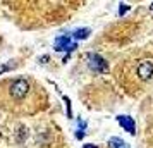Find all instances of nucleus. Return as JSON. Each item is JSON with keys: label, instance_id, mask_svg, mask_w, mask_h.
<instances>
[{"label": "nucleus", "instance_id": "obj_8", "mask_svg": "<svg viewBox=\"0 0 153 148\" xmlns=\"http://www.w3.org/2000/svg\"><path fill=\"white\" fill-rule=\"evenodd\" d=\"M16 60H10V62H7V64H2L0 65V74H4V72H7V71H10V69H14L16 65Z\"/></svg>", "mask_w": 153, "mask_h": 148}, {"label": "nucleus", "instance_id": "obj_3", "mask_svg": "<svg viewBox=\"0 0 153 148\" xmlns=\"http://www.w3.org/2000/svg\"><path fill=\"white\" fill-rule=\"evenodd\" d=\"M88 65L95 72H107V69H108L107 60L103 57H100L98 54H88Z\"/></svg>", "mask_w": 153, "mask_h": 148}, {"label": "nucleus", "instance_id": "obj_7", "mask_svg": "<svg viewBox=\"0 0 153 148\" xmlns=\"http://www.w3.org/2000/svg\"><path fill=\"white\" fill-rule=\"evenodd\" d=\"M90 33H91L90 28H81V29H76V31L72 33V36L77 38V40H86V38L90 36Z\"/></svg>", "mask_w": 153, "mask_h": 148}, {"label": "nucleus", "instance_id": "obj_10", "mask_svg": "<svg viewBox=\"0 0 153 148\" xmlns=\"http://www.w3.org/2000/svg\"><path fill=\"white\" fill-rule=\"evenodd\" d=\"M76 138L77 140H83L84 138V131H76Z\"/></svg>", "mask_w": 153, "mask_h": 148}, {"label": "nucleus", "instance_id": "obj_4", "mask_svg": "<svg viewBox=\"0 0 153 148\" xmlns=\"http://www.w3.org/2000/svg\"><path fill=\"white\" fill-rule=\"evenodd\" d=\"M138 76L141 79H150L153 76V62L152 60H145L138 65Z\"/></svg>", "mask_w": 153, "mask_h": 148}, {"label": "nucleus", "instance_id": "obj_12", "mask_svg": "<svg viewBox=\"0 0 153 148\" xmlns=\"http://www.w3.org/2000/svg\"><path fill=\"white\" fill-rule=\"evenodd\" d=\"M150 10H153V4H152V5H150Z\"/></svg>", "mask_w": 153, "mask_h": 148}, {"label": "nucleus", "instance_id": "obj_11", "mask_svg": "<svg viewBox=\"0 0 153 148\" xmlns=\"http://www.w3.org/2000/svg\"><path fill=\"white\" fill-rule=\"evenodd\" d=\"M83 148H97V147H95V145H84Z\"/></svg>", "mask_w": 153, "mask_h": 148}, {"label": "nucleus", "instance_id": "obj_2", "mask_svg": "<svg viewBox=\"0 0 153 148\" xmlns=\"http://www.w3.org/2000/svg\"><path fill=\"white\" fill-rule=\"evenodd\" d=\"M53 48L57 52H65V54H71L77 48V42H74L71 36L64 35V36H59L55 38V43H53Z\"/></svg>", "mask_w": 153, "mask_h": 148}, {"label": "nucleus", "instance_id": "obj_1", "mask_svg": "<svg viewBox=\"0 0 153 148\" xmlns=\"http://www.w3.org/2000/svg\"><path fill=\"white\" fill-rule=\"evenodd\" d=\"M28 91H29V83L24 78H17L14 83L10 85V97L16 98V100L24 98V97L28 95Z\"/></svg>", "mask_w": 153, "mask_h": 148}, {"label": "nucleus", "instance_id": "obj_6", "mask_svg": "<svg viewBox=\"0 0 153 148\" xmlns=\"http://www.w3.org/2000/svg\"><path fill=\"white\" fill-rule=\"evenodd\" d=\"M108 147L110 148H129V145H127L124 140H120V138H110Z\"/></svg>", "mask_w": 153, "mask_h": 148}, {"label": "nucleus", "instance_id": "obj_5", "mask_svg": "<svg viewBox=\"0 0 153 148\" xmlns=\"http://www.w3.org/2000/svg\"><path fill=\"white\" fill-rule=\"evenodd\" d=\"M117 122L124 127L129 134H136V122L129 115H117Z\"/></svg>", "mask_w": 153, "mask_h": 148}, {"label": "nucleus", "instance_id": "obj_9", "mask_svg": "<svg viewBox=\"0 0 153 148\" xmlns=\"http://www.w3.org/2000/svg\"><path fill=\"white\" fill-rule=\"evenodd\" d=\"M127 10H129V5H126V4H120V7H119V16H124Z\"/></svg>", "mask_w": 153, "mask_h": 148}]
</instances>
